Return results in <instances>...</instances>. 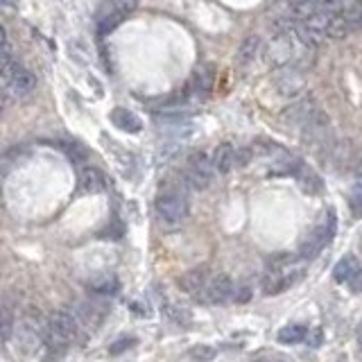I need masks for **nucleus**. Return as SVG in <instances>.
<instances>
[{"mask_svg":"<svg viewBox=\"0 0 362 362\" xmlns=\"http://www.w3.org/2000/svg\"><path fill=\"white\" fill-rule=\"evenodd\" d=\"M154 208H157L159 222L168 229H175L188 217V195L181 188L168 186L159 193Z\"/></svg>","mask_w":362,"mask_h":362,"instance_id":"3","label":"nucleus"},{"mask_svg":"<svg viewBox=\"0 0 362 362\" xmlns=\"http://www.w3.org/2000/svg\"><path fill=\"white\" fill-rule=\"evenodd\" d=\"M79 322L70 310H54L45 326V351L52 356L63 353L79 335Z\"/></svg>","mask_w":362,"mask_h":362,"instance_id":"1","label":"nucleus"},{"mask_svg":"<svg viewBox=\"0 0 362 362\" xmlns=\"http://www.w3.org/2000/svg\"><path fill=\"white\" fill-rule=\"evenodd\" d=\"M333 233H335V215H333V211H329L322 217V222L317 224L315 229L308 233V238L301 242V258L313 260L320 256V251L331 242Z\"/></svg>","mask_w":362,"mask_h":362,"instance_id":"5","label":"nucleus"},{"mask_svg":"<svg viewBox=\"0 0 362 362\" xmlns=\"http://www.w3.org/2000/svg\"><path fill=\"white\" fill-rule=\"evenodd\" d=\"M109 5H111L113 12H120L125 16L139 7V0H109Z\"/></svg>","mask_w":362,"mask_h":362,"instance_id":"25","label":"nucleus"},{"mask_svg":"<svg viewBox=\"0 0 362 362\" xmlns=\"http://www.w3.org/2000/svg\"><path fill=\"white\" fill-rule=\"evenodd\" d=\"M349 285H351V290H353V292H358V294L362 292V269L358 272L356 276L351 278V283H349Z\"/></svg>","mask_w":362,"mask_h":362,"instance_id":"30","label":"nucleus"},{"mask_svg":"<svg viewBox=\"0 0 362 362\" xmlns=\"http://www.w3.org/2000/svg\"><path fill=\"white\" fill-rule=\"evenodd\" d=\"M340 14L347 18L353 30H356V27L362 25V0H347L344 7L340 9Z\"/></svg>","mask_w":362,"mask_h":362,"instance_id":"21","label":"nucleus"},{"mask_svg":"<svg viewBox=\"0 0 362 362\" xmlns=\"http://www.w3.org/2000/svg\"><path fill=\"white\" fill-rule=\"evenodd\" d=\"M188 356H190V360H195V362H211L217 356V351L213 347H208V344H197V347H193L188 351Z\"/></svg>","mask_w":362,"mask_h":362,"instance_id":"23","label":"nucleus"},{"mask_svg":"<svg viewBox=\"0 0 362 362\" xmlns=\"http://www.w3.org/2000/svg\"><path fill=\"white\" fill-rule=\"evenodd\" d=\"M258 52H260V36L256 34H249V36H244L242 43L238 45V63H249L258 57Z\"/></svg>","mask_w":362,"mask_h":362,"instance_id":"18","label":"nucleus"},{"mask_svg":"<svg viewBox=\"0 0 362 362\" xmlns=\"http://www.w3.org/2000/svg\"><path fill=\"white\" fill-rule=\"evenodd\" d=\"M274 84L278 88L281 95L285 97H292L297 93H301L304 86H306V77H304V70L297 66V63H290V66H281L276 70V77H274Z\"/></svg>","mask_w":362,"mask_h":362,"instance_id":"9","label":"nucleus"},{"mask_svg":"<svg viewBox=\"0 0 362 362\" xmlns=\"http://www.w3.org/2000/svg\"><path fill=\"white\" fill-rule=\"evenodd\" d=\"M118 288H120L118 278L104 274V276L90 281V283H88V292L93 294V297H100V299H109V297H113L118 292Z\"/></svg>","mask_w":362,"mask_h":362,"instance_id":"17","label":"nucleus"},{"mask_svg":"<svg viewBox=\"0 0 362 362\" xmlns=\"http://www.w3.org/2000/svg\"><path fill=\"white\" fill-rule=\"evenodd\" d=\"M290 3V9L292 7H304V5H310V3H315V0H288Z\"/></svg>","mask_w":362,"mask_h":362,"instance_id":"32","label":"nucleus"},{"mask_svg":"<svg viewBox=\"0 0 362 362\" xmlns=\"http://www.w3.org/2000/svg\"><path fill=\"white\" fill-rule=\"evenodd\" d=\"M45 326L48 320H43L39 310H27L16 324L14 338L16 347L27 356H36L39 351L45 349Z\"/></svg>","mask_w":362,"mask_h":362,"instance_id":"2","label":"nucleus"},{"mask_svg":"<svg viewBox=\"0 0 362 362\" xmlns=\"http://www.w3.org/2000/svg\"><path fill=\"white\" fill-rule=\"evenodd\" d=\"M3 5H7V7H14V5H18V0H3Z\"/></svg>","mask_w":362,"mask_h":362,"instance_id":"33","label":"nucleus"},{"mask_svg":"<svg viewBox=\"0 0 362 362\" xmlns=\"http://www.w3.org/2000/svg\"><path fill=\"white\" fill-rule=\"evenodd\" d=\"M123 18H125V16H123L120 12H113V9H111V14H109L107 18H102V25H100V30H102V32H111V30H116L118 23H120Z\"/></svg>","mask_w":362,"mask_h":362,"instance_id":"27","label":"nucleus"},{"mask_svg":"<svg viewBox=\"0 0 362 362\" xmlns=\"http://www.w3.org/2000/svg\"><path fill=\"white\" fill-rule=\"evenodd\" d=\"M136 344V340L134 338H129V340H120V342H116V344H111V347H109V353H111V356H118V353H123L125 349H129V347H134Z\"/></svg>","mask_w":362,"mask_h":362,"instance_id":"29","label":"nucleus"},{"mask_svg":"<svg viewBox=\"0 0 362 362\" xmlns=\"http://www.w3.org/2000/svg\"><path fill=\"white\" fill-rule=\"evenodd\" d=\"M315 111H320V109L315 107V100L304 97V100H299V102H294L292 107L285 109V120L297 123V125L304 127L315 116Z\"/></svg>","mask_w":362,"mask_h":362,"instance_id":"13","label":"nucleus"},{"mask_svg":"<svg viewBox=\"0 0 362 362\" xmlns=\"http://www.w3.org/2000/svg\"><path fill=\"white\" fill-rule=\"evenodd\" d=\"M353 32L351 23L344 18L342 14H333L331 18V25H329V36L331 39H344V36H349Z\"/></svg>","mask_w":362,"mask_h":362,"instance_id":"22","label":"nucleus"},{"mask_svg":"<svg viewBox=\"0 0 362 362\" xmlns=\"http://www.w3.org/2000/svg\"><path fill=\"white\" fill-rule=\"evenodd\" d=\"M349 202H351V211H353V215L360 217V215H362V188H360V186H356V188L351 190Z\"/></svg>","mask_w":362,"mask_h":362,"instance_id":"26","label":"nucleus"},{"mask_svg":"<svg viewBox=\"0 0 362 362\" xmlns=\"http://www.w3.org/2000/svg\"><path fill=\"white\" fill-rule=\"evenodd\" d=\"M235 157H238V150L233 148L231 143H220L217 148L213 150V168L217 175H229L235 166Z\"/></svg>","mask_w":362,"mask_h":362,"instance_id":"12","label":"nucleus"},{"mask_svg":"<svg viewBox=\"0 0 362 362\" xmlns=\"http://www.w3.org/2000/svg\"><path fill=\"white\" fill-rule=\"evenodd\" d=\"M360 272V265H358V258L356 256H344L338 260V265L333 269V278L338 281V283H351V278L356 276Z\"/></svg>","mask_w":362,"mask_h":362,"instance_id":"16","label":"nucleus"},{"mask_svg":"<svg viewBox=\"0 0 362 362\" xmlns=\"http://www.w3.org/2000/svg\"><path fill=\"white\" fill-rule=\"evenodd\" d=\"M297 32L294 27L292 30H285V32H276L274 41L269 43V50H267V57L274 66H290L294 57V43H297Z\"/></svg>","mask_w":362,"mask_h":362,"instance_id":"7","label":"nucleus"},{"mask_svg":"<svg viewBox=\"0 0 362 362\" xmlns=\"http://www.w3.org/2000/svg\"><path fill=\"white\" fill-rule=\"evenodd\" d=\"M111 123L123 132H129V134H139L143 129V123L141 118L136 116L129 109H123V107H116L111 111Z\"/></svg>","mask_w":362,"mask_h":362,"instance_id":"15","label":"nucleus"},{"mask_svg":"<svg viewBox=\"0 0 362 362\" xmlns=\"http://www.w3.org/2000/svg\"><path fill=\"white\" fill-rule=\"evenodd\" d=\"M276 338L281 344H299L308 338V329L304 324H290V326H283V329L278 331Z\"/></svg>","mask_w":362,"mask_h":362,"instance_id":"19","label":"nucleus"},{"mask_svg":"<svg viewBox=\"0 0 362 362\" xmlns=\"http://www.w3.org/2000/svg\"><path fill=\"white\" fill-rule=\"evenodd\" d=\"M213 175H215V168H213L211 157H206L204 152L190 154L188 161H186V170H184V179L190 188L206 190L208 186H211Z\"/></svg>","mask_w":362,"mask_h":362,"instance_id":"4","label":"nucleus"},{"mask_svg":"<svg viewBox=\"0 0 362 362\" xmlns=\"http://www.w3.org/2000/svg\"><path fill=\"white\" fill-rule=\"evenodd\" d=\"M251 299V288L247 283H238L235 285V294H233V301L235 304H247Z\"/></svg>","mask_w":362,"mask_h":362,"instance_id":"28","label":"nucleus"},{"mask_svg":"<svg viewBox=\"0 0 362 362\" xmlns=\"http://www.w3.org/2000/svg\"><path fill=\"white\" fill-rule=\"evenodd\" d=\"M213 88V70L208 66H199L195 68L193 77H190V93L195 97L204 100Z\"/></svg>","mask_w":362,"mask_h":362,"instance_id":"14","label":"nucleus"},{"mask_svg":"<svg viewBox=\"0 0 362 362\" xmlns=\"http://www.w3.org/2000/svg\"><path fill=\"white\" fill-rule=\"evenodd\" d=\"M344 3H347V0H324V5H326V9H329V12H333V9H342L344 7Z\"/></svg>","mask_w":362,"mask_h":362,"instance_id":"31","label":"nucleus"},{"mask_svg":"<svg viewBox=\"0 0 362 362\" xmlns=\"http://www.w3.org/2000/svg\"><path fill=\"white\" fill-rule=\"evenodd\" d=\"M79 190L86 195H97L107 190V181L104 175L93 166H86L79 170Z\"/></svg>","mask_w":362,"mask_h":362,"instance_id":"11","label":"nucleus"},{"mask_svg":"<svg viewBox=\"0 0 362 362\" xmlns=\"http://www.w3.org/2000/svg\"><path fill=\"white\" fill-rule=\"evenodd\" d=\"M16 324H14V313L7 304L3 306V342H9L14 338Z\"/></svg>","mask_w":362,"mask_h":362,"instance_id":"24","label":"nucleus"},{"mask_svg":"<svg viewBox=\"0 0 362 362\" xmlns=\"http://www.w3.org/2000/svg\"><path fill=\"white\" fill-rule=\"evenodd\" d=\"M297 179H299V184H301V188L306 190V193L317 195L322 190V181H320V177H317L310 168H306V166L299 168L297 170Z\"/></svg>","mask_w":362,"mask_h":362,"instance_id":"20","label":"nucleus"},{"mask_svg":"<svg viewBox=\"0 0 362 362\" xmlns=\"http://www.w3.org/2000/svg\"><path fill=\"white\" fill-rule=\"evenodd\" d=\"M358 342H360V347H362V329L358 331Z\"/></svg>","mask_w":362,"mask_h":362,"instance_id":"34","label":"nucleus"},{"mask_svg":"<svg viewBox=\"0 0 362 362\" xmlns=\"http://www.w3.org/2000/svg\"><path fill=\"white\" fill-rule=\"evenodd\" d=\"M3 86L12 95H27L36 86V77L27 68H21L14 61H7L3 63Z\"/></svg>","mask_w":362,"mask_h":362,"instance_id":"6","label":"nucleus"},{"mask_svg":"<svg viewBox=\"0 0 362 362\" xmlns=\"http://www.w3.org/2000/svg\"><path fill=\"white\" fill-rule=\"evenodd\" d=\"M233 294H235V283L231 276L226 274H215L208 278V283L202 292V299L206 304H215V306H224L233 301Z\"/></svg>","mask_w":362,"mask_h":362,"instance_id":"8","label":"nucleus"},{"mask_svg":"<svg viewBox=\"0 0 362 362\" xmlns=\"http://www.w3.org/2000/svg\"><path fill=\"white\" fill-rule=\"evenodd\" d=\"M208 278H211V272H208V267H195V269L186 272L184 276H179L177 285H179L181 292H186L190 297H202Z\"/></svg>","mask_w":362,"mask_h":362,"instance_id":"10","label":"nucleus"}]
</instances>
